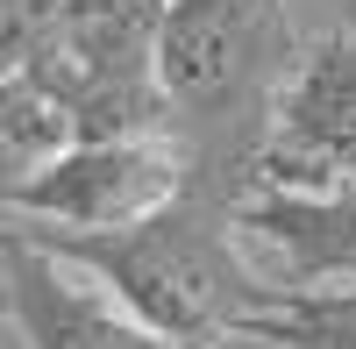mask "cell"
I'll return each mask as SVG.
<instances>
[{"instance_id": "1", "label": "cell", "mask_w": 356, "mask_h": 349, "mask_svg": "<svg viewBox=\"0 0 356 349\" xmlns=\"http://www.w3.org/2000/svg\"><path fill=\"white\" fill-rule=\"evenodd\" d=\"M15 228L50 257H65L72 271H86L100 293H114L171 349L243 342V321L271 300V285L250 271V257L228 228V200L200 179H186V193L164 214L129 228H93V236L86 228H36V221H15Z\"/></svg>"}, {"instance_id": "2", "label": "cell", "mask_w": 356, "mask_h": 349, "mask_svg": "<svg viewBox=\"0 0 356 349\" xmlns=\"http://www.w3.org/2000/svg\"><path fill=\"white\" fill-rule=\"evenodd\" d=\"M292 22L285 0H164L157 8V100L164 129H178L193 179L235 200L243 164L264 136L278 79L292 72Z\"/></svg>"}, {"instance_id": "3", "label": "cell", "mask_w": 356, "mask_h": 349, "mask_svg": "<svg viewBox=\"0 0 356 349\" xmlns=\"http://www.w3.org/2000/svg\"><path fill=\"white\" fill-rule=\"evenodd\" d=\"M193 164L171 129H114V136H72L36 179L15 193V221L36 228H129L164 214L186 193Z\"/></svg>"}, {"instance_id": "4", "label": "cell", "mask_w": 356, "mask_h": 349, "mask_svg": "<svg viewBox=\"0 0 356 349\" xmlns=\"http://www.w3.org/2000/svg\"><path fill=\"white\" fill-rule=\"evenodd\" d=\"M243 186H292V193L356 186V36L349 29L300 43L292 72L271 93L264 136L243 164Z\"/></svg>"}, {"instance_id": "5", "label": "cell", "mask_w": 356, "mask_h": 349, "mask_svg": "<svg viewBox=\"0 0 356 349\" xmlns=\"http://www.w3.org/2000/svg\"><path fill=\"white\" fill-rule=\"evenodd\" d=\"M228 228L271 293L356 285V186H243L228 200Z\"/></svg>"}, {"instance_id": "6", "label": "cell", "mask_w": 356, "mask_h": 349, "mask_svg": "<svg viewBox=\"0 0 356 349\" xmlns=\"http://www.w3.org/2000/svg\"><path fill=\"white\" fill-rule=\"evenodd\" d=\"M0 271H8V321L29 349H171L86 271L29 243L8 214H0Z\"/></svg>"}, {"instance_id": "7", "label": "cell", "mask_w": 356, "mask_h": 349, "mask_svg": "<svg viewBox=\"0 0 356 349\" xmlns=\"http://www.w3.org/2000/svg\"><path fill=\"white\" fill-rule=\"evenodd\" d=\"M72 136H79L72 114H65V100H57L43 79L0 72V214L15 207V193L36 179Z\"/></svg>"}, {"instance_id": "8", "label": "cell", "mask_w": 356, "mask_h": 349, "mask_svg": "<svg viewBox=\"0 0 356 349\" xmlns=\"http://www.w3.org/2000/svg\"><path fill=\"white\" fill-rule=\"evenodd\" d=\"M243 342L257 349H356V285H321V293H271Z\"/></svg>"}, {"instance_id": "9", "label": "cell", "mask_w": 356, "mask_h": 349, "mask_svg": "<svg viewBox=\"0 0 356 349\" xmlns=\"http://www.w3.org/2000/svg\"><path fill=\"white\" fill-rule=\"evenodd\" d=\"M342 29H349V36H356V0H342Z\"/></svg>"}, {"instance_id": "10", "label": "cell", "mask_w": 356, "mask_h": 349, "mask_svg": "<svg viewBox=\"0 0 356 349\" xmlns=\"http://www.w3.org/2000/svg\"><path fill=\"white\" fill-rule=\"evenodd\" d=\"M0 321H8V271H0Z\"/></svg>"}]
</instances>
